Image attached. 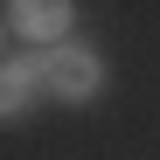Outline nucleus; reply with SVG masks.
Segmentation results:
<instances>
[{"label": "nucleus", "instance_id": "obj_1", "mask_svg": "<svg viewBox=\"0 0 160 160\" xmlns=\"http://www.w3.org/2000/svg\"><path fill=\"white\" fill-rule=\"evenodd\" d=\"M28 77H35V91L63 98V104H91L104 70H98V56H91V49L56 42V49H42V56H28Z\"/></svg>", "mask_w": 160, "mask_h": 160}, {"label": "nucleus", "instance_id": "obj_2", "mask_svg": "<svg viewBox=\"0 0 160 160\" xmlns=\"http://www.w3.org/2000/svg\"><path fill=\"white\" fill-rule=\"evenodd\" d=\"M7 21H14V35H21V42L56 49V42H63V28L77 21V7H70V0H14Z\"/></svg>", "mask_w": 160, "mask_h": 160}, {"label": "nucleus", "instance_id": "obj_3", "mask_svg": "<svg viewBox=\"0 0 160 160\" xmlns=\"http://www.w3.org/2000/svg\"><path fill=\"white\" fill-rule=\"evenodd\" d=\"M28 98H35V77H28V63H0V118L28 112Z\"/></svg>", "mask_w": 160, "mask_h": 160}]
</instances>
